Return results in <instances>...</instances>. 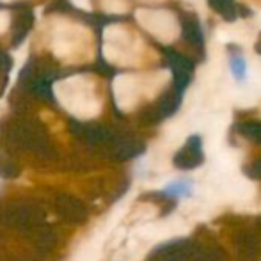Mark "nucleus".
<instances>
[{
  "label": "nucleus",
  "instance_id": "obj_14",
  "mask_svg": "<svg viewBox=\"0 0 261 261\" xmlns=\"http://www.w3.org/2000/svg\"><path fill=\"white\" fill-rule=\"evenodd\" d=\"M6 2H7V0H6Z\"/></svg>",
  "mask_w": 261,
  "mask_h": 261
},
{
  "label": "nucleus",
  "instance_id": "obj_12",
  "mask_svg": "<svg viewBox=\"0 0 261 261\" xmlns=\"http://www.w3.org/2000/svg\"><path fill=\"white\" fill-rule=\"evenodd\" d=\"M249 172H252V176H258V178H261V158H259V160H256L254 164L251 165Z\"/></svg>",
  "mask_w": 261,
  "mask_h": 261
},
{
  "label": "nucleus",
  "instance_id": "obj_5",
  "mask_svg": "<svg viewBox=\"0 0 261 261\" xmlns=\"http://www.w3.org/2000/svg\"><path fill=\"white\" fill-rule=\"evenodd\" d=\"M181 31H183L185 41L189 43L194 50H197V52L203 55L204 54V34H203V29H201V23L196 14H190V13L183 14Z\"/></svg>",
  "mask_w": 261,
  "mask_h": 261
},
{
  "label": "nucleus",
  "instance_id": "obj_8",
  "mask_svg": "<svg viewBox=\"0 0 261 261\" xmlns=\"http://www.w3.org/2000/svg\"><path fill=\"white\" fill-rule=\"evenodd\" d=\"M206 2L215 13H219L227 21H233L240 16V11H238L240 7H238L237 0H206Z\"/></svg>",
  "mask_w": 261,
  "mask_h": 261
},
{
  "label": "nucleus",
  "instance_id": "obj_2",
  "mask_svg": "<svg viewBox=\"0 0 261 261\" xmlns=\"http://www.w3.org/2000/svg\"><path fill=\"white\" fill-rule=\"evenodd\" d=\"M87 43H91L89 31L80 27L79 23L66 20L57 21L54 31V54L59 59L73 62L84 61Z\"/></svg>",
  "mask_w": 261,
  "mask_h": 261
},
{
  "label": "nucleus",
  "instance_id": "obj_7",
  "mask_svg": "<svg viewBox=\"0 0 261 261\" xmlns=\"http://www.w3.org/2000/svg\"><path fill=\"white\" fill-rule=\"evenodd\" d=\"M187 254H189V247L185 242H174L156 249L151 261H185Z\"/></svg>",
  "mask_w": 261,
  "mask_h": 261
},
{
  "label": "nucleus",
  "instance_id": "obj_10",
  "mask_svg": "<svg viewBox=\"0 0 261 261\" xmlns=\"http://www.w3.org/2000/svg\"><path fill=\"white\" fill-rule=\"evenodd\" d=\"M9 13L7 11H0V34L2 32L7 31V27H9Z\"/></svg>",
  "mask_w": 261,
  "mask_h": 261
},
{
  "label": "nucleus",
  "instance_id": "obj_6",
  "mask_svg": "<svg viewBox=\"0 0 261 261\" xmlns=\"http://www.w3.org/2000/svg\"><path fill=\"white\" fill-rule=\"evenodd\" d=\"M227 61H229L231 75L237 82H245L247 80V61H245L242 48L238 45L227 46Z\"/></svg>",
  "mask_w": 261,
  "mask_h": 261
},
{
  "label": "nucleus",
  "instance_id": "obj_1",
  "mask_svg": "<svg viewBox=\"0 0 261 261\" xmlns=\"http://www.w3.org/2000/svg\"><path fill=\"white\" fill-rule=\"evenodd\" d=\"M57 100L61 101L69 112L76 116H93L98 109V101L94 96V84L91 76L75 75L57 82L54 86Z\"/></svg>",
  "mask_w": 261,
  "mask_h": 261
},
{
  "label": "nucleus",
  "instance_id": "obj_13",
  "mask_svg": "<svg viewBox=\"0 0 261 261\" xmlns=\"http://www.w3.org/2000/svg\"><path fill=\"white\" fill-rule=\"evenodd\" d=\"M254 50L261 55V34L258 36V41H256V45H254Z\"/></svg>",
  "mask_w": 261,
  "mask_h": 261
},
{
  "label": "nucleus",
  "instance_id": "obj_9",
  "mask_svg": "<svg viewBox=\"0 0 261 261\" xmlns=\"http://www.w3.org/2000/svg\"><path fill=\"white\" fill-rule=\"evenodd\" d=\"M165 192L171 194V196H174V197L187 196V194L190 192V183H187V181H178V183H174V185L167 187V189H165Z\"/></svg>",
  "mask_w": 261,
  "mask_h": 261
},
{
  "label": "nucleus",
  "instance_id": "obj_11",
  "mask_svg": "<svg viewBox=\"0 0 261 261\" xmlns=\"http://www.w3.org/2000/svg\"><path fill=\"white\" fill-rule=\"evenodd\" d=\"M71 4L79 9H84V11H91V2L89 0H71Z\"/></svg>",
  "mask_w": 261,
  "mask_h": 261
},
{
  "label": "nucleus",
  "instance_id": "obj_4",
  "mask_svg": "<svg viewBox=\"0 0 261 261\" xmlns=\"http://www.w3.org/2000/svg\"><path fill=\"white\" fill-rule=\"evenodd\" d=\"M203 162V144H201L199 135H192L185 142L178 155L174 156V164L179 169H194Z\"/></svg>",
  "mask_w": 261,
  "mask_h": 261
},
{
  "label": "nucleus",
  "instance_id": "obj_3",
  "mask_svg": "<svg viewBox=\"0 0 261 261\" xmlns=\"http://www.w3.org/2000/svg\"><path fill=\"white\" fill-rule=\"evenodd\" d=\"M55 206H57V212L61 213L62 219L68 222L82 224L87 220V208L76 197L68 196V194H59L55 197Z\"/></svg>",
  "mask_w": 261,
  "mask_h": 261
}]
</instances>
